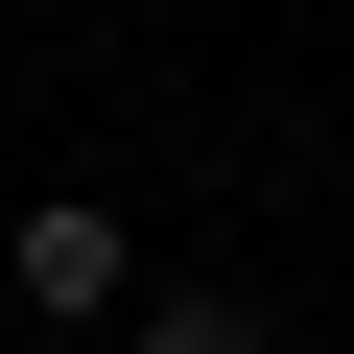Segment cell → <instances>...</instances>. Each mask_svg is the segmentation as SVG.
<instances>
[{
	"label": "cell",
	"mask_w": 354,
	"mask_h": 354,
	"mask_svg": "<svg viewBox=\"0 0 354 354\" xmlns=\"http://www.w3.org/2000/svg\"><path fill=\"white\" fill-rule=\"evenodd\" d=\"M0 283H24L48 330H118V189H48L24 236H0Z\"/></svg>",
	"instance_id": "cell-1"
},
{
	"label": "cell",
	"mask_w": 354,
	"mask_h": 354,
	"mask_svg": "<svg viewBox=\"0 0 354 354\" xmlns=\"http://www.w3.org/2000/svg\"><path fill=\"white\" fill-rule=\"evenodd\" d=\"M142 354H260V307H236V283H165V307H142Z\"/></svg>",
	"instance_id": "cell-2"
}]
</instances>
